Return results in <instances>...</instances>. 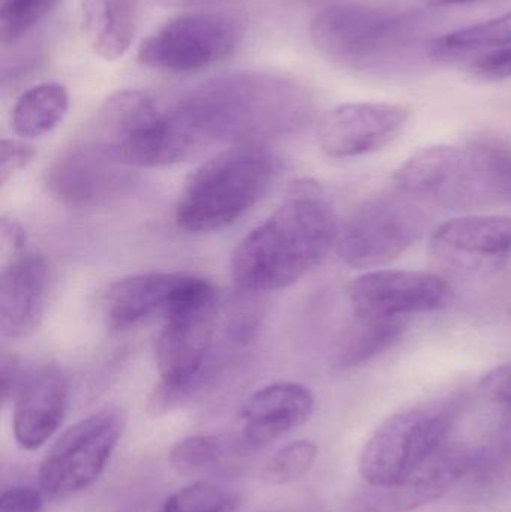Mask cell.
I'll use <instances>...</instances> for the list:
<instances>
[{
	"label": "cell",
	"mask_w": 511,
	"mask_h": 512,
	"mask_svg": "<svg viewBox=\"0 0 511 512\" xmlns=\"http://www.w3.org/2000/svg\"><path fill=\"white\" fill-rule=\"evenodd\" d=\"M50 268L33 252L3 262L0 274V333L21 339L36 330L47 310Z\"/></svg>",
	"instance_id": "2e32d148"
},
{
	"label": "cell",
	"mask_w": 511,
	"mask_h": 512,
	"mask_svg": "<svg viewBox=\"0 0 511 512\" xmlns=\"http://www.w3.org/2000/svg\"><path fill=\"white\" fill-rule=\"evenodd\" d=\"M431 251L459 270L498 268L511 255V218L473 215L444 222L432 234Z\"/></svg>",
	"instance_id": "5bb4252c"
},
{
	"label": "cell",
	"mask_w": 511,
	"mask_h": 512,
	"mask_svg": "<svg viewBox=\"0 0 511 512\" xmlns=\"http://www.w3.org/2000/svg\"><path fill=\"white\" fill-rule=\"evenodd\" d=\"M168 113L194 156L210 144H266L296 134L311 122L314 99L290 78L243 71L198 84Z\"/></svg>",
	"instance_id": "6da1fadb"
},
{
	"label": "cell",
	"mask_w": 511,
	"mask_h": 512,
	"mask_svg": "<svg viewBox=\"0 0 511 512\" xmlns=\"http://www.w3.org/2000/svg\"><path fill=\"white\" fill-rule=\"evenodd\" d=\"M341 348L336 352L335 366L351 369L368 363L375 355L386 351L401 336L404 321H365L357 319Z\"/></svg>",
	"instance_id": "484cf974"
},
{
	"label": "cell",
	"mask_w": 511,
	"mask_h": 512,
	"mask_svg": "<svg viewBox=\"0 0 511 512\" xmlns=\"http://www.w3.org/2000/svg\"><path fill=\"white\" fill-rule=\"evenodd\" d=\"M318 457L314 441L300 439L282 447L261 469V478L269 486H287L305 477Z\"/></svg>",
	"instance_id": "4316f807"
},
{
	"label": "cell",
	"mask_w": 511,
	"mask_h": 512,
	"mask_svg": "<svg viewBox=\"0 0 511 512\" xmlns=\"http://www.w3.org/2000/svg\"><path fill=\"white\" fill-rule=\"evenodd\" d=\"M69 385L62 370L45 364L27 373L14 400L12 430L23 450H39L59 430L68 408Z\"/></svg>",
	"instance_id": "e0dca14e"
},
{
	"label": "cell",
	"mask_w": 511,
	"mask_h": 512,
	"mask_svg": "<svg viewBox=\"0 0 511 512\" xmlns=\"http://www.w3.org/2000/svg\"><path fill=\"white\" fill-rule=\"evenodd\" d=\"M453 423L455 411L443 403L396 412L366 441L360 453V475L371 487L408 480L447 444Z\"/></svg>",
	"instance_id": "5b68a950"
},
{
	"label": "cell",
	"mask_w": 511,
	"mask_h": 512,
	"mask_svg": "<svg viewBox=\"0 0 511 512\" xmlns=\"http://www.w3.org/2000/svg\"><path fill=\"white\" fill-rule=\"evenodd\" d=\"M279 171L272 147L234 144L189 177L177 200V225L188 233H213L236 224L263 200Z\"/></svg>",
	"instance_id": "3957f363"
},
{
	"label": "cell",
	"mask_w": 511,
	"mask_h": 512,
	"mask_svg": "<svg viewBox=\"0 0 511 512\" xmlns=\"http://www.w3.org/2000/svg\"><path fill=\"white\" fill-rule=\"evenodd\" d=\"M459 149L452 146H432L419 150L404 162L393 176L395 191L416 198H434L449 182L458 161Z\"/></svg>",
	"instance_id": "44dd1931"
},
{
	"label": "cell",
	"mask_w": 511,
	"mask_h": 512,
	"mask_svg": "<svg viewBox=\"0 0 511 512\" xmlns=\"http://www.w3.org/2000/svg\"><path fill=\"white\" fill-rule=\"evenodd\" d=\"M242 21L222 12H188L168 21L146 38L138 50L144 66L186 74L230 59L242 44Z\"/></svg>",
	"instance_id": "ba28073f"
},
{
	"label": "cell",
	"mask_w": 511,
	"mask_h": 512,
	"mask_svg": "<svg viewBox=\"0 0 511 512\" xmlns=\"http://www.w3.org/2000/svg\"><path fill=\"white\" fill-rule=\"evenodd\" d=\"M309 35L315 50L333 65L366 71L405 48L411 20L369 6L335 5L312 20Z\"/></svg>",
	"instance_id": "8992f818"
},
{
	"label": "cell",
	"mask_w": 511,
	"mask_h": 512,
	"mask_svg": "<svg viewBox=\"0 0 511 512\" xmlns=\"http://www.w3.org/2000/svg\"><path fill=\"white\" fill-rule=\"evenodd\" d=\"M511 45V12L432 39L428 53L434 59L453 62L464 54Z\"/></svg>",
	"instance_id": "cb8c5ba5"
},
{
	"label": "cell",
	"mask_w": 511,
	"mask_h": 512,
	"mask_svg": "<svg viewBox=\"0 0 511 512\" xmlns=\"http://www.w3.org/2000/svg\"><path fill=\"white\" fill-rule=\"evenodd\" d=\"M511 483V436L494 439L477 448H467V468L459 486L470 492L497 493Z\"/></svg>",
	"instance_id": "d4e9b609"
},
{
	"label": "cell",
	"mask_w": 511,
	"mask_h": 512,
	"mask_svg": "<svg viewBox=\"0 0 511 512\" xmlns=\"http://www.w3.org/2000/svg\"><path fill=\"white\" fill-rule=\"evenodd\" d=\"M134 182L135 168L80 135L45 170V185L50 194L60 203L78 209L117 200Z\"/></svg>",
	"instance_id": "30bf717a"
},
{
	"label": "cell",
	"mask_w": 511,
	"mask_h": 512,
	"mask_svg": "<svg viewBox=\"0 0 511 512\" xmlns=\"http://www.w3.org/2000/svg\"><path fill=\"white\" fill-rule=\"evenodd\" d=\"M338 236L335 213L323 189L317 183L302 182L237 245L231 276L242 291L287 288L327 258Z\"/></svg>",
	"instance_id": "7a4b0ae2"
},
{
	"label": "cell",
	"mask_w": 511,
	"mask_h": 512,
	"mask_svg": "<svg viewBox=\"0 0 511 512\" xmlns=\"http://www.w3.org/2000/svg\"><path fill=\"white\" fill-rule=\"evenodd\" d=\"M240 454H248L242 439L221 435L189 436L171 448L170 465L179 474L194 477L216 471L228 459Z\"/></svg>",
	"instance_id": "603a6c76"
},
{
	"label": "cell",
	"mask_w": 511,
	"mask_h": 512,
	"mask_svg": "<svg viewBox=\"0 0 511 512\" xmlns=\"http://www.w3.org/2000/svg\"><path fill=\"white\" fill-rule=\"evenodd\" d=\"M185 273L132 274L117 280L105 294L104 315L113 331H128L156 313L165 312Z\"/></svg>",
	"instance_id": "d6986e66"
},
{
	"label": "cell",
	"mask_w": 511,
	"mask_h": 512,
	"mask_svg": "<svg viewBox=\"0 0 511 512\" xmlns=\"http://www.w3.org/2000/svg\"><path fill=\"white\" fill-rule=\"evenodd\" d=\"M140 0H83L81 21L90 47L104 60L122 57L135 38Z\"/></svg>",
	"instance_id": "ffe728a7"
},
{
	"label": "cell",
	"mask_w": 511,
	"mask_h": 512,
	"mask_svg": "<svg viewBox=\"0 0 511 512\" xmlns=\"http://www.w3.org/2000/svg\"><path fill=\"white\" fill-rule=\"evenodd\" d=\"M36 152L30 144L17 140L0 141V186L6 183L26 168L35 158Z\"/></svg>",
	"instance_id": "4dcf8cb0"
},
{
	"label": "cell",
	"mask_w": 511,
	"mask_h": 512,
	"mask_svg": "<svg viewBox=\"0 0 511 512\" xmlns=\"http://www.w3.org/2000/svg\"><path fill=\"white\" fill-rule=\"evenodd\" d=\"M511 200V146L482 140L459 149L458 161L437 201L473 209Z\"/></svg>",
	"instance_id": "4fadbf2b"
},
{
	"label": "cell",
	"mask_w": 511,
	"mask_h": 512,
	"mask_svg": "<svg viewBox=\"0 0 511 512\" xmlns=\"http://www.w3.org/2000/svg\"><path fill=\"white\" fill-rule=\"evenodd\" d=\"M453 62L461 63L464 68L480 81H501L511 77V45L488 48L464 54Z\"/></svg>",
	"instance_id": "f546056e"
},
{
	"label": "cell",
	"mask_w": 511,
	"mask_h": 512,
	"mask_svg": "<svg viewBox=\"0 0 511 512\" xmlns=\"http://www.w3.org/2000/svg\"><path fill=\"white\" fill-rule=\"evenodd\" d=\"M68 108L69 93L63 84H38L26 90L15 102L12 126L20 137H42L62 123Z\"/></svg>",
	"instance_id": "7402d4cb"
},
{
	"label": "cell",
	"mask_w": 511,
	"mask_h": 512,
	"mask_svg": "<svg viewBox=\"0 0 511 512\" xmlns=\"http://www.w3.org/2000/svg\"><path fill=\"white\" fill-rule=\"evenodd\" d=\"M432 6H455L465 5V3L477 2V0H428Z\"/></svg>",
	"instance_id": "8d00e7d4"
},
{
	"label": "cell",
	"mask_w": 511,
	"mask_h": 512,
	"mask_svg": "<svg viewBox=\"0 0 511 512\" xmlns=\"http://www.w3.org/2000/svg\"><path fill=\"white\" fill-rule=\"evenodd\" d=\"M219 304L215 283L186 274L164 312L156 346L161 381L150 396V414H165L203 384L212 360Z\"/></svg>",
	"instance_id": "277c9868"
},
{
	"label": "cell",
	"mask_w": 511,
	"mask_h": 512,
	"mask_svg": "<svg viewBox=\"0 0 511 512\" xmlns=\"http://www.w3.org/2000/svg\"><path fill=\"white\" fill-rule=\"evenodd\" d=\"M410 116V108L387 102L339 105L323 114L318 122V144L330 158L368 155L396 140Z\"/></svg>",
	"instance_id": "7c38bea8"
},
{
	"label": "cell",
	"mask_w": 511,
	"mask_h": 512,
	"mask_svg": "<svg viewBox=\"0 0 511 512\" xmlns=\"http://www.w3.org/2000/svg\"><path fill=\"white\" fill-rule=\"evenodd\" d=\"M416 198L396 191L363 204L339 230L338 254L353 268H377L410 249L428 227Z\"/></svg>",
	"instance_id": "9c48e42d"
},
{
	"label": "cell",
	"mask_w": 511,
	"mask_h": 512,
	"mask_svg": "<svg viewBox=\"0 0 511 512\" xmlns=\"http://www.w3.org/2000/svg\"><path fill=\"white\" fill-rule=\"evenodd\" d=\"M27 246V233L20 222L3 216L0 219V254L2 261H9L15 256L24 254Z\"/></svg>",
	"instance_id": "d6a6232c"
},
{
	"label": "cell",
	"mask_w": 511,
	"mask_h": 512,
	"mask_svg": "<svg viewBox=\"0 0 511 512\" xmlns=\"http://www.w3.org/2000/svg\"><path fill=\"white\" fill-rule=\"evenodd\" d=\"M236 499L216 484L197 481L177 490L158 512H233Z\"/></svg>",
	"instance_id": "f1b7e54d"
},
{
	"label": "cell",
	"mask_w": 511,
	"mask_h": 512,
	"mask_svg": "<svg viewBox=\"0 0 511 512\" xmlns=\"http://www.w3.org/2000/svg\"><path fill=\"white\" fill-rule=\"evenodd\" d=\"M60 0H0V36L3 44H14L41 23Z\"/></svg>",
	"instance_id": "83f0119b"
},
{
	"label": "cell",
	"mask_w": 511,
	"mask_h": 512,
	"mask_svg": "<svg viewBox=\"0 0 511 512\" xmlns=\"http://www.w3.org/2000/svg\"><path fill=\"white\" fill-rule=\"evenodd\" d=\"M126 426L125 412L105 406L57 438L39 468V486L51 499L89 489L104 472Z\"/></svg>",
	"instance_id": "52a82bcc"
},
{
	"label": "cell",
	"mask_w": 511,
	"mask_h": 512,
	"mask_svg": "<svg viewBox=\"0 0 511 512\" xmlns=\"http://www.w3.org/2000/svg\"><path fill=\"white\" fill-rule=\"evenodd\" d=\"M315 397L297 382H275L249 396L240 411V439L248 453L261 450L285 433L303 426L314 414Z\"/></svg>",
	"instance_id": "ac0fdd59"
},
{
	"label": "cell",
	"mask_w": 511,
	"mask_h": 512,
	"mask_svg": "<svg viewBox=\"0 0 511 512\" xmlns=\"http://www.w3.org/2000/svg\"><path fill=\"white\" fill-rule=\"evenodd\" d=\"M26 379V373L23 372L20 358L14 354H3L0 360V381H2V403L3 406L9 402H14Z\"/></svg>",
	"instance_id": "836d02e7"
},
{
	"label": "cell",
	"mask_w": 511,
	"mask_h": 512,
	"mask_svg": "<svg viewBox=\"0 0 511 512\" xmlns=\"http://www.w3.org/2000/svg\"><path fill=\"white\" fill-rule=\"evenodd\" d=\"M449 288L437 274L414 270H374L356 277L348 288L357 319L404 321L434 312L446 303Z\"/></svg>",
	"instance_id": "8fae6325"
},
{
	"label": "cell",
	"mask_w": 511,
	"mask_h": 512,
	"mask_svg": "<svg viewBox=\"0 0 511 512\" xmlns=\"http://www.w3.org/2000/svg\"><path fill=\"white\" fill-rule=\"evenodd\" d=\"M480 391L498 405L511 409V363L495 367L480 381Z\"/></svg>",
	"instance_id": "1f68e13d"
},
{
	"label": "cell",
	"mask_w": 511,
	"mask_h": 512,
	"mask_svg": "<svg viewBox=\"0 0 511 512\" xmlns=\"http://www.w3.org/2000/svg\"><path fill=\"white\" fill-rule=\"evenodd\" d=\"M42 495L32 487H14L0 498V512H39Z\"/></svg>",
	"instance_id": "e575fe53"
},
{
	"label": "cell",
	"mask_w": 511,
	"mask_h": 512,
	"mask_svg": "<svg viewBox=\"0 0 511 512\" xmlns=\"http://www.w3.org/2000/svg\"><path fill=\"white\" fill-rule=\"evenodd\" d=\"M467 447L446 444L408 480L390 487H371L359 496L354 512H410L440 501L461 484Z\"/></svg>",
	"instance_id": "9a60e30c"
},
{
	"label": "cell",
	"mask_w": 511,
	"mask_h": 512,
	"mask_svg": "<svg viewBox=\"0 0 511 512\" xmlns=\"http://www.w3.org/2000/svg\"><path fill=\"white\" fill-rule=\"evenodd\" d=\"M159 6L173 9H194L203 8V6L218 5V3L227 2V0H153Z\"/></svg>",
	"instance_id": "d590c367"
}]
</instances>
